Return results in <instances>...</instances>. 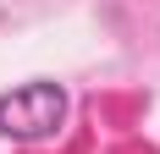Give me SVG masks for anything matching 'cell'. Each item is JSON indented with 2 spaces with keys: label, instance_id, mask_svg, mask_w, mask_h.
Returning a JSON list of instances; mask_svg holds the SVG:
<instances>
[{
  "label": "cell",
  "instance_id": "1",
  "mask_svg": "<svg viewBox=\"0 0 160 154\" xmlns=\"http://www.w3.org/2000/svg\"><path fill=\"white\" fill-rule=\"evenodd\" d=\"M61 121H66L61 83H22V88L0 94V138L39 143V138H55Z\"/></svg>",
  "mask_w": 160,
  "mask_h": 154
}]
</instances>
